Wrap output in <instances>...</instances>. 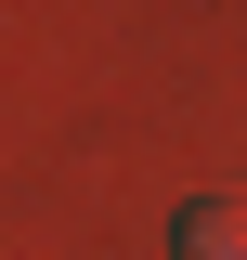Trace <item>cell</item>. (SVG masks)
I'll return each instance as SVG.
<instances>
[{
	"instance_id": "cell-1",
	"label": "cell",
	"mask_w": 247,
	"mask_h": 260,
	"mask_svg": "<svg viewBox=\"0 0 247 260\" xmlns=\"http://www.w3.org/2000/svg\"><path fill=\"white\" fill-rule=\"evenodd\" d=\"M169 247L182 260H247V195H195L182 221H169Z\"/></svg>"
}]
</instances>
